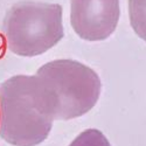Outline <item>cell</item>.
Wrapping results in <instances>:
<instances>
[{"label":"cell","mask_w":146,"mask_h":146,"mask_svg":"<svg viewBox=\"0 0 146 146\" xmlns=\"http://www.w3.org/2000/svg\"><path fill=\"white\" fill-rule=\"evenodd\" d=\"M129 15L133 31L146 42V0H129Z\"/></svg>","instance_id":"cell-5"},{"label":"cell","mask_w":146,"mask_h":146,"mask_svg":"<svg viewBox=\"0 0 146 146\" xmlns=\"http://www.w3.org/2000/svg\"><path fill=\"white\" fill-rule=\"evenodd\" d=\"M47 96L35 75H17L0 86V137L14 146H36L53 127Z\"/></svg>","instance_id":"cell-1"},{"label":"cell","mask_w":146,"mask_h":146,"mask_svg":"<svg viewBox=\"0 0 146 146\" xmlns=\"http://www.w3.org/2000/svg\"><path fill=\"white\" fill-rule=\"evenodd\" d=\"M4 35L12 53L36 56L62 40V6L58 4L21 1L12 6L4 19Z\"/></svg>","instance_id":"cell-3"},{"label":"cell","mask_w":146,"mask_h":146,"mask_svg":"<svg viewBox=\"0 0 146 146\" xmlns=\"http://www.w3.org/2000/svg\"><path fill=\"white\" fill-rule=\"evenodd\" d=\"M35 76L44 90L54 119L81 117L89 112L100 98V76L78 61H50L36 71Z\"/></svg>","instance_id":"cell-2"},{"label":"cell","mask_w":146,"mask_h":146,"mask_svg":"<svg viewBox=\"0 0 146 146\" xmlns=\"http://www.w3.org/2000/svg\"><path fill=\"white\" fill-rule=\"evenodd\" d=\"M69 146H111L108 138L100 130L88 129L71 141Z\"/></svg>","instance_id":"cell-6"},{"label":"cell","mask_w":146,"mask_h":146,"mask_svg":"<svg viewBox=\"0 0 146 146\" xmlns=\"http://www.w3.org/2000/svg\"><path fill=\"white\" fill-rule=\"evenodd\" d=\"M70 22L83 40L102 41L117 28L119 0H70Z\"/></svg>","instance_id":"cell-4"}]
</instances>
